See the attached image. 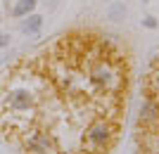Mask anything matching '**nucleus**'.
<instances>
[{"mask_svg": "<svg viewBox=\"0 0 159 154\" xmlns=\"http://www.w3.org/2000/svg\"><path fill=\"white\" fill-rule=\"evenodd\" d=\"M131 57L112 36L74 29L14 64L0 128L21 154H112L126 126Z\"/></svg>", "mask_w": 159, "mask_h": 154, "instance_id": "f257e3e1", "label": "nucleus"}, {"mask_svg": "<svg viewBox=\"0 0 159 154\" xmlns=\"http://www.w3.org/2000/svg\"><path fill=\"white\" fill-rule=\"evenodd\" d=\"M135 154H159V50L143 78V102L135 121Z\"/></svg>", "mask_w": 159, "mask_h": 154, "instance_id": "f03ea898", "label": "nucleus"}, {"mask_svg": "<svg viewBox=\"0 0 159 154\" xmlns=\"http://www.w3.org/2000/svg\"><path fill=\"white\" fill-rule=\"evenodd\" d=\"M33 5H36V0H21L19 5L12 10V14H14V17H24V14H29L33 10Z\"/></svg>", "mask_w": 159, "mask_h": 154, "instance_id": "7ed1b4c3", "label": "nucleus"}, {"mask_svg": "<svg viewBox=\"0 0 159 154\" xmlns=\"http://www.w3.org/2000/svg\"><path fill=\"white\" fill-rule=\"evenodd\" d=\"M38 26H40V17H29V21H24V31L26 33H33V31H38Z\"/></svg>", "mask_w": 159, "mask_h": 154, "instance_id": "20e7f679", "label": "nucleus"}, {"mask_svg": "<svg viewBox=\"0 0 159 154\" xmlns=\"http://www.w3.org/2000/svg\"><path fill=\"white\" fill-rule=\"evenodd\" d=\"M7 43H10V38H7V36H0V47H5Z\"/></svg>", "mask_w": 159, "mask_h": 154, "instance_id": "39448f33", "label": "nucleus"}]
</instances>
